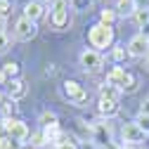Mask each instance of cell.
<instances>
[{
    "label": "cell",
    "mask_w": 149,
    "mask_h": 149,
    "mask_svg": "<svg viewBox=\"0 0 149 149\" xmlns=\"http://www.w3.org/2000/svg\"><path fill=\"white\" fill-rule=\"evenodd\" d=\"M88 40L95 50H104L114 43V29L107 26V24H95L88 31Z\"/></svg>",
    "instance_id": "obj_1"
},
{
    "label": "cell",
    "mask_w": 149,
    "mask_h": 149,
    "mask_svg": "<svg viewBox=\"0 0 149 149\" xmlns=\"http://www.w3.org/2000/svg\"><path fill=\"white\" fill-rule=\"evenodd\" d=\"M3 128H5V135L10 140H14V142H26L29 135H31L29 133V125L24 121H19V118H5Z\"/></svg>",
    "instance_id": "obj_2"
},
{
    "label": "cell",
    "mask_w": 149,
    "mask_h": 149,
    "mask_svg": "<svg viewBox=\"0 0 149 149\" xmlns=\"http://www.w3.org/2000/svg\"><path fill=\"white\" fill-rule=\"evenodd\" d=\"M64 97H66L69 104H73V107H83V104L88 102V90H85L81 83H76V81H66V83H64Z\"/></svg>",
    "instance_id": "obj_3"
},
{
    "label": "cell",
    "mask_w": 149,
    "mask_h": 149,
    "mask_svg": "<svg viewBox=\"0 0 149 149\" xmlns=\"http://www.w3.org/2000/svg\"><path fill=\"white\" fill-rule=\"evenodd\" d=\"M69 0H52V10H50V22L54 29H64L69 22Z\"/></svg>",
    "instance_id": "obj_4"
},
{
    "label": "cell",
    "mask_w": 149,
    "mask_h": 149,
    "mask_svg": "<svg viewBox=\"0 0 149 149\" xmlns=\"http://www.w3.org/2000/svg\"><path fill=\"white\" fill-rule=\"evenodd\" d=\"M36 33H38V26H36V22L26 19V17H19V19H17V24H14V36H17L19 40L29 43V40L36 38Z\"/></svg>",
    "instance_id": "obj_5"
},
{
    "label": "cell",
    "mask_w": 149,
    "mask_h": 149,
    "mask_svg": "<svg viewBox=\"0 0 149 149\" xmlns=\"http://www.w3.org/2000/svg\"><path fill=\"white\" fill-rule=\"evenodd\" d=\"M90 130H92V142H97V144H100V147H104V149H109V147H111V130H109L107 121L92 123V125H90Z\"/></svg>",
    "instance_id": "obj_6"
},
{
    "label": "cell",
    "mask_w": 149,
    "mask_h": 149,
    "mask_svg": "<svg viewBox=\"0 0 149 149\" xmlns=\"http://www.w3.org/2000/svg\"><path fill=\"white\" fill-rule=\"evenodd\" d=\"M128 54L130 57H147V52H149V38L147 36H142V33H137V36H133V38L128 40Z\"/></svg>",
    "instance_id": "obj_7"
},
{
    "label": "cell",
    "mask_w": 149,
    "mask_h": 149,
    "mask_svg": "<svg viewBox=\"0 0 149 149\" xmlns=\"http://www.w3.org/2000/svg\"><path fill=\"white\" fill-rule=\"evenodd\" d=\"M81 66L90 73H95L102 69V54L97 50H83L81 52Z\"/></svg>",
    "instance_id": "obj_8"
},
{
    "label": "cell",
    "mask_w": 149,
    "mask_h": 149,
    "mask_svg": "<svg viewBox=\"0 0 149 149\" xmlns=\"http://www.w3.org/2000/svg\"><path fill=\"white\" fill-rule=\"evenodd\" d=\"M144 130L137 125V123H125L123 125V142L125 144H140V142H144Z\"/></svg>",
    "instance_id": "obj_9"
},
{
    "label": "cell",
    "mask_w": 149,
    "mask_h": 149,
    "mask_svg": "<svg viewBox=\"0 0 149 149\" xmlns=\"http://www.w3.org/2000/svg\"><path fill=\"white\" fill-rule=\"evenodd\" d=\"M26 83L22 81V78H14V81H7V97L12 100V102H19V100H24L26 97Z\"/></svg>",
    "instance_id": "obj_10"
},
{
    "label": "cell",
    "mask_w": 149,
    "mask_h": 149,
    "mask_svg": "<svg viewBox=\"0 0 149 149\" xmlns=\"http://www.w3.org/2000/svg\"><path fill=\"white\" fill-rule=\"evenodd\" d=\"M125 78H128V71L125 69H121V66H114L109 73H107V81L104 83H109V85H114V88H123V83H125Z\"/></svg>",
    "instance_id": "obj_11"
},
{
    "label": "cell",
    "mask_w": 149,
    "mask_h": 149,
    "mask_svg": "<svg viewBox=\"0 0 149 149\" xmlns=\"http://www.w3.org/2000/svg\"><path fill=\"white\" fill-rule=\"evenodd\" d=\"M137 0H116V17H135Z\"/></svg>",
    "instance_id": "obj_12"
},
{
    "label": "cell",
    "mask_w": 149,
    "mask_h": 149,
    "mask_svg": "<svg viewBox=\"0 0 149 149\" xmlns=\"http://www.w3.org/2000/svg\"><path fill=\"white\" fill-rule=\"evenodd\" d=\"M97 111H100V116L111 118V116H116V114H118V102H114V100H100Z\"/></svg>",
    "instance_id": "obj_13"
},
{
    "label": "cell",
    "mask_w": 149,
    "mask_h": 149,
    "mask_svg": "<svg viewBox=\"0 0 149 149\" xmlns=\"http://www.w3.org/2000/svg\"><path fill=\"white\" fill-rule=\"evenodd\" d=\"M24 17H26V19H31V22H38V19H43V17H45V10H43L40 3H29V5L24 7Z\"/></svg>",
    "instance_id": "obj_14"
},
{
    "label": "cell",
    "mask_w": 149,
    "mask_h": 149,
    "mask_svg": "<svg viewBox=\"0 0 149 149\" xmlns=\"http://www.w3.org/2000/svg\"><path fill=\"white\" fill-rule=\"evenodd\" d=\"M118 97H121V90L118 88L109 85V83L100 85V100H114V102H118Z\"/></svg>",
    "instance_id": "obj_15"
},
{
    "label": "cell",
    "mask_w": 149,
    "mask_h": 149,
    "mask_svg": "<svg viewBox=\"0 0 149 149\" xmlns=\"http://www.w3.org/2000/svg\"><path fill=\"white\" fill-rule=\"evenodd\" d=\"M0 73L5 76V81H14L17 76H19V64H17V62H7V64H3Z\"/></svg>",
    "instance_id": "obj_16"
},
{
    "label": "cell",
    "mask_w": 149,
    "mask_h": 149,
    "mask_svg": "<svg viewBox=\"0 0 149 149\" xmlns=\"http://www.w3.org/2000/svg\"><path fill=\"white\" fill-rule=\"evenodd\" d=\"M40 125H43V128L59 125V123H57V114H52V111H43V114H40Z\"/></svg>",
    "instance_id": "obj_17"
},
{
    "label": "cell",
    "mask_w": 149,
    "mask_h": 149,
    "mask_svg": "<svg viewBox=\"0 0 149 149\" xmlns=\"http://www.w3.org/2000/svg\"><path fill=\"white\" fill-rule=\"evenodd\" d=\"M135 22H137V26H140V29L149 26V10H142V7H137V12H135Z\"/></svg>",
    "instance_id": "obj_18"
},
{
    "label": "cell",
    "mask_w": 149,
    "mask_h": 149,
    "mask_svg": "<svg viewBox=\"0 0 149 149\" xmlns=\"http://www.w3.org/2000/svg\"><path fill=\"white\" fill-rule=\"evenodd\" d=\"M114 19H116V10H102V14H100V24L111 26V24H114Z\"/></svg>",
    "instance_id": "obj_19"
},
{
    "label": "cell",
    "mask_w": 149,
    "mask_h": 149,
    "mask_svg": "<svg viewBox=\"0 0 149 149\" xmlns=\"http://www.w3.org/2000/svg\"><path fill=\"white\" fill-rule=\"evenodd\" d=\"M135 90H137V78L133 76V73H128V78H125V83H123L121 92H135Z\"/></svg>",
    "instance_id": "obj_20"
},
{
    "label": "cell",
    "mask_w": 149,
    "mask_h": 149,
    "mask_svg": "<svg viewBox=\"0 0 149 149\" xmlns=\"http://www.w3.org/2000/svg\"><path fill=\"white\" fill-rule=\"evenodd\" d=\"M69 5L71 10H88L92 5V0H69Z\"/></svg>",
    "instance_id": "obj_21"
},
{
    "label": "cell",
    "mask_w": 149,
    "mask_h": 149,
    "mask_svg": "<svg viewBox=\"0 0 149 149\" xmlns=\"http://www.w3.org/2000/svg\"><path fill=\"white\" fill-rule=\"evenodd\" d=\"M45 144H47V140H45L43 133H33L31 135V147H45Z\"/></svg>",
    "instance_id": "obj_22"
},
{
    "label": "cell",
    "mask_w": 149,
    "mask_h": 149,
    "mask_svg": "<svg viewBox=\"0 0 149 149\" xmlns=\"http://www.w3.org/2000/svg\"><path fill=\"white\" fill-rule=\"evenodd\" d=\"M54 149H78V144L73 142V140H69V137H64L62 142H57V144H54Z\"/></svg>",
    "instance_id": "obj_23"
},
{
    "label": "cell",
    "mask_w": 149,
    "mask_h": 149,
    "mask_svg": "<svg viewBox=\"0 0 149 149\" xmlns=\"http://www.w3.org/2000/svg\"><path fill=\"white\" fill-rule=\"evenodd\" d=\"M10 50V36L7 33H0V54H5Z\"/></svg>",
    "instance_id": "obj_24"
},
{
    "label": "cell",
    "mask_w": 149,
    "mask_h": 149,
    "mask_svg": "<svg viewBox=\"0 0 149 149\" xmlns=\"http://www.w3.org/2000/svg\"><path fill=\"white\" fill-rule=\"evenodd\" d=\"M135 123L144 130V133H149V116H144V114H140L137 118H135Z\"/></svg>",
    "instance_id": "obj_25"
},
{
    "label": "cell",
    "mask_w": 149,
    "mask_h": 149,
    "mask_svg": "<svg viewBox=\"0 0 149 149\" xmlns=\"http://www.w3.org/2000/svg\"><path fill=\"white\" fill-rule=\"evenodd\" d=\"M125 54H128L125 47H114V54H111V57H114V62H123V59H125Z\"/></svg>",
    "instance_id": "obj_26"
},
{
    "label": "cell",
    "mask_w": 149,
    "mask_h": 149,
    "mask_svg": "<svg viewBox=\"0 0 149 149\" xmlns=\"http://www.w3.org/2000/svg\"><path fill=\"white\" fill-rule=\"evenodd\" d=\"M12 142H14V140H10L7 135H3V137H0V149H17Z\"/></svg>",
    "instance_id": "obj_27"
},
{
    "label": "cell",
    "mask_w": 149,
    "mask_h": 149,
    "mask_svg": "<svg viewBox=\"0 0 149 149\" xmlns=\"http://www.w3.org/2000/svg\"><path fill=\"white\" fill-rule=\"evenodd\" d=\"M7 14H10V0H0V17L5 19Z\"/></svg>",
    "instance_id": "obj_28"
},
{
    "label": "cell",
    "mask_w": 149,
    "mask_h": 149,
    "mask_svg": "<svg viewBox=\"0 0 149 149\" xmlns=\"http://www.w3.org/2000/svg\"><path fill=\"white\" fill-rule=\"evenodd\" d=\"M14 109H17V104H14L12 100H10L7 104H3V111H5V118H12L10 114H12V111H14Z\"/></svg>",
    "instance_id": "obj_29"
},
{
    "label": "cell",
    "mask_w": 149,
    "mask_h": 149,
    "mask_svg": "<svg viewBox=\"0 0 149 149\" xmlns=\"http://www.w3.org/2000/svg\"><path fill=\"white\" fill-rule=\"evenodd\" d=\"M140 114H144V116H149V100L142 104V109H140Z\"/></svg>",
    "instance_id": "obj_30"
},
{
    "label": "cell",
    "mask_w": 149,
    "mask_h": 149,
    "mask_svg": "<svg viewBox=\"0 0 149 149\" xmlns=\"http://www.w3.org/2000/svg\"><path fill=\"white\" fill-rule=\"evenodd\" d=\"M0 33H5V19L0 17Z\"/></svg>",
    "instance_id": "obj_31"
},
{
    "label": "cell",
    "mask_w": 149,
    "mask_h": 149,
    "mask_svg": "<svg viewBox=\"0 0 149 149\" xmlns=\"http://www.w3.org/2000/svg\"><path fill=\"white\" fill-rule=\"evenodd\" d=\"M31 3H40L43 5V3H52V0H31Z\"/></svg>",
    "instance_id": "obj_32"
},
{
    "label": "cell",
    "mask_w": 149,
    "mask_h": 149,
    "mask_svg": "<svg viewBox=\"0 0 149 149\" xmlns=\"http://www.w3.org/2000/svg\"><path fill=\"white\" fill-rule=\"evenodd\" d=\"M144 64H147V69H149V52H147V57H144Z\"/></svg>",
    "instance_id": "obj_33"
},
{
    "label": "cell",
    "mask_w": 149,
    "mask_h": 149,
    "mask_svg": "<svg viewBox=\"0 0 149 149\" xmlns=\"http://www.w3.org/2000/svg\"><path fill=\"white\" fill-rule=\"evenodd\" d=\"M17 149H33V147H17Z\"/></svg>",
    "instance_id": "obj_34"
},
{
    "label": "cell",
    "mask_w": 149,
    "mask_h": 149,
    "mask_svg": "<svg viewBox=\"0 0 149 149\" xmlns=\"http://www.w3.org/2000/svg\"><path fill=\"white\" fill-rule=\"evenodd\" d=\"M0 102H3V92H0Z\"/></svg>",
    "instance_id": "obj_35"
}]
</instances>
